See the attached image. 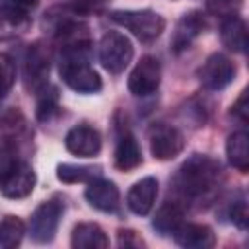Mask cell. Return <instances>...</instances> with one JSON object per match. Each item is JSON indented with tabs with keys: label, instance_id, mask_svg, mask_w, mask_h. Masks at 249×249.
<instances>
[{
	"label": "cell",
	"instance_id": "11",
	"mask_svg": "<svg viewBox=\"0 0 249 249\" xmlns=\"http://www.w3.org/2000/svg\"><path fill=\"white\" fill-rule=\"evenodd\" d=\"M204 27H206V21H204V18H202L200 12L193 10V12L185 14L177 21L175 31L171 35V51L177 53V54L183 53V51H187L191 47V43L202 33Z\"/></svg>",
	"mask_w": 249,
	"mask_h": 249
},
{
	"label": "cell",
	"instance_id": "9",
	"mask_svg": "<svg viewBox=\"0 0 249 249\" xmlns=\"http://www.w3.org/2000/svg\"><path fill=\"white\" fill-rule=\"evenodd\" d=\"M23 78H25V86L31 91H39L49 84L47 82V78H49V51L41 43H35L27 49Z\"/></svg>",
	"mask_w": 249,
	"mask_h": 249
},
{
	"label": "cell",
	"instance_id": "22",
	"mask_svg": "<svg viewBox=\"0 0 249 249\" xmlns=\"http://www.w3.org/2000/svg\"><path fill=\"white\" fill-rule=\"evenodd\" d=\"M56 177L62 183H84L99 177V167L93 165H76V163H60L56 167Z\"/></svg>",
	"mask_w": 249,
	"mask_h": 249
},
{
	"label": "cell",
	"instance_id": "29",
	"mask_svg": "<svg viewBox=\"0 0 249 249\" xmlns=\"http://www.w3.org/2000/svg\"><path fill=\"white\" fill-rule=\"evenodd\" d=\"M119 245L121 247H140L144 245V241L140 239V235L134 230H119Z\"/></svg>",
	"mask_w": 249,
	"mask_h": 249
},
{
	"label": "cell",
	"instance_id": "6",
	"mask_svg": "<svg viewBox=\"0 0 249 249\" xmlns=\"http://www.w3.org/2000/svg\"><path fill=\"white\" fill-rule=\"evenodd\" d=\"M150 138V152L156 160H173L177 158L185 148V136L171 124L158 123L148 132Z\"/></svg>",
	"mask_w": 249,
	"mask_h": 249
},
{
	"label": "cell",
	"instance_id": "31",
	"mask_svg": "<svg viewBox=\"0 0 249 249\" xmlns=\"http://www.w3.org/2000/svg\"><path fill=\"white\" fill-rule=\"evenodd\" d=\"M6 4H12V6H16V8H21V10H31L35 4H37V0H4Z\"/></svg>",
	"mask_w": 249,
	"mask_h": 249
},
{
	"label": "cell",
	"instance_id": "8",
	"mask_svg": "<svg viewBox=\"0 0 249 249\" xmlns=\"http://www.w3.org/2000/svg\"><path fill=\"white\" fill-rule=\"evenodd\" d=\"M161 80V68L156 56H142L128 76V89L132 95H150L158 89Z\"/></svg>",
	"mask_w": 249,
	"mask_h": 249
},
{
	"label": "cell",
	"instance_id": "2",
	"mask_svg": "<svg viewBox=\"0 0 249 249\" xmlns=\"http://www.w3.org/2000/svg\"><path fill=\"white\" fill-rule=\"evenodd\" d=\"M111 19L146 43L158 39L165 29V19L152 10H115Z\"/></svg>",
	"mask_w": 249,
	"mask_h": 249
},
{
	"label": "cell",
	"instance_id": "3",
	"mask_svg": "<svg viewBox=\"0 0 249 249\" xmlns=\"http://www.w3.org/2000/svg\"><path fill=\"white\" fill-rule=\"evenodd\" d=\"M134 49L126 35L119 31H107L99 41V60L105 70L119 74L132 60Z\"/></svg>",
	"mask_w": 249,
	"mask_h": 249
},
{
	"label": "cell",
	"instance_id": "23",
	"mask_svg": "<svg viewBox=\"0 0 249 249\" xmlns=\"http://www.w3.org/2000/svg\"><path fill=\"white\" fill-rule=\"evenodd\" d=\"M37 93H39V99H37V119L39 121H49L58 111V91H56V88L47 84Z\"/></svg>",
	"mask_w": 249,
	"mask_h": 249
},
{
	"label": "cell",
	"instance_id": "26",
	"mask_svg": "<svg viewBox=\"0 0 249 249\" xmlns=\"http://www.w3.org/2000/svg\"><path fill=\"white\" fill-rule=\"evenodd\" d=\"M16 82V64L8 54L0 53V97H4Z\"/></svg>",
	"mask_w": 249,
	"mask_h": 249
},
{
	"label": "cell",
	"instance_id": "20",
	"mask_svg": "<svg viewBox=\"0 0 249 249\" xmlns=\"http://www.w3.org/2000/svg\"><path fill=\"white\" fill-rule=\"evenodd\" d=\"M181 224H183V208L177 202H165L163 206H160L152 220V226L161 235L175 233Z\"/></svg>",
	"mask_w": 249,
	"mask_h": 249
},
{
	"label": "cell",
	"instance_id": "15",
	"mask_svg": "<svg viewBox=\"0 0 249 249\" xmlns=\"http://www.w3.org/2000/svg\"><path fill=\"white\" fill-rule=\"evenodd\" d=\"M173 237L177 245L187 249H210L216 245V235L212 228L204 224H181Z\"/></svg>",
	"mask_w": 249,
	"mask_h": 249
},
{
	"label": "cell",
	"instance_id": "5",
	"mask_svg": "<svg viewBox=\"0 0 249 249\" xmlns=\"http://www.w3.org/2000/svg\"><path fill=\"white\" fill-rule=\"evenodd\" d=\"M62 204L58 200H47L35 208L29 220V235L35 243H49L53 241L60 218H62Z\"/></svg>",
	"mask_w": 249,
	"mask_h": 249
},
{
	"label": "cell",
	"instance_id": "10",
	"mask_svg": "<svg viewBox=\"0 0 249 249\" xmlns=\"http://www.w3.org/2000/svg\"><path fill=\"white\" fill-rule=\"evenodd\" d=\"M64 146L70 154L78 158H93L101 150V136L93 126L78 124L68 130L64 138Z\"/></svg>",
	"mask_w": 249,
	"mask_h": 249
},
{
	"label": "cell",
	"instance_id": "4",
	"mask_svg": "<svg viewBox=\"0 0 249 249\" xmlns=\"http://www.w3.org/2000/svg\"><path fill=\"white\" fill-rule=\"evenodd\" d=\"M35 187V171L25 161H10L0 171V193L6 198H25Z\"/></svg>",
	"mask_w": 249,
	"mask_h": 249
},
{
	"label": "cell",
	"instance_id": "24",
	"mask_svg": "<svg viewBox=\"0 0 249 249\" xmlns=\"http://www.w3.org/2000/svg\"><path fill=\"white\" fill-rule=\"evenodd\" d=\"M25 124H27V123H25L23 115H21L19 111H16V109L8 111V113L2 117V121H0L2 134H4V138L10 140V142H16V138H19V136L27 130Z\"/></svg>",
	"mask_w": 249,
	"mask_h": 249
},
{
	"label": "cell",
	"instance_id": "7",
	"mask_svg": "<svg viewBox=\"0 0 249 249\" xmlns=\"http://www.w3.org/2000/svg\"><path fill=\"white\" fill-rule=\"evenodd\" d=\"M233 76H235V66L222 53L210 54L202 62V66L198 68V80H200V84L206 89H212V91H218V89H224L226 86H230L231 80H233Z\"/></svg>",
	"mask_w": 249,
	"mask_h": 249
},
{
	"label": "cell",
	"instance_id": "12",
	"mask_svg": "<svg viewBox=\"0 0 249 249\" xmlns=\"http://www.w3.org/2000/svg\"><path fill=\"white\" fill-rule=\"evenodd\" d=\"M31 27V18L27 10L16 8L12 4H0V41H10L23 35Z\"/></svg>",
	"mask_w": 249,
	"mask_h": 249
},
{
	"label": "cell",
	"instance_id": "30",
	"mask_svg": "<svg viewBox=\"0 0 249 249\" xmlns=\"http://www.w3.org/2000/svg\"><path fill=\"white\" fill-rule=\"evenodd\" d=\"M233 111V115L235 117H239L243 123H247V119H249V111H247V91H241V95L237 97V101L233 103V107H231Z\"/></svg>",
	"mask_w": 249,
	"mask_h": 249
},
{
	"label": "cell",
	"instance_id": "28",
	"mask_svg": "<svg viewBox=\"0 0 249 249\" xmlns=\"http://www.w3.org/2000/svg\"><path fill=\"white\" fill-rule=\"evenodd\" d=\"M230 218H231V222H233L239 230H245V228H247V222H249L247 202H245V200H237V202H233V206L230 208Z\"/></svg>",
	"mask_w": 249,
	"mask_h": 249
},
{
	"label": "cell",
	"instance_id": "14",
	"mask_svg": "<svg viewBox=\"0 0 249 249\" xmlns=\"http://www.w3.org/2000/svg\"><path fill=\"white\" fill-rule=\"evenodd\" d=\"M156 196H158V179L156 177H144L130 187V191L126 195V204L134 214L146 216L152 210Z\"/></svg>",
	"mask_w": 249,
	"mask_h": 249
},
{
	"label": "cell",
	"instance_id": "17",
	"mask_svg": "<svg viewBox=\"0 0 249 249\" xmlns=\"http://www.w3.org/2000/svg\"><path fill=\"white\" fill-rule=\"evenodd\" d=\"M72 247L74 249H105L109 247V237L93 222H82L72 230Z\"/></svg>",
	"mask_w": 249,
	"mask_h": 249
},
{
	"label": "cell",
	"instance_id": "25",
	"mask_svg": "<svg viewBox=\"0 0 249 249\" xmlns=\"http://www.w3.org/2000/svg\"><path fill=\"white\" fill-rule=\"evenodd\" d=\"M109 0H72L64 8L70 12V16H99L107 10Z\"/></svg>",
	"mask_w": 249,
	"mask_h": 249
},
{
	"label": "cell",
	"instance_id": "18",
	"mask_svg": "<svg viewBox=\"0 0 249 249\" xmlns=\"http://www.w3.org/2000/svg\"><path fill=\"white\" fill-rule=\"evenodd\" d=\"M142 163V152L136 138L130 132H124L115 148V167L121 171H132Z\"/></svg>",
	"mask_w": 249,
	"mask_h": 249
},
{
	"label": "cell",
	"instance_id": "13",
	"mask_svg": "<svg viewBox=\"0 0 249 249\" xmlns=\"http://www.w3.org/2000/svg\"><path fill=\"white\" fill-rule=\"evenodd\" d=\"M86 200L101 212H113L119 206V189L113 181L95 177L86 189Z\"/></svg>",
	"mask_w": 249,
	"mask_h": 249
},
{
	"label": "cell",
	"instance_id": "19",
	"mask_svg": "<svg viewBox=\"0 0 249 249\" xmlns=\"http://www.w3.org/2000/svg\"><path fill=\"white\" fill-rule=\"evenodd\" d=\"M226 156H228V161L237 171L247 173V169H249V136L245 130H237L228 136Z\"/></svg>",
	"mask_w": 249,
	"mask_h": 249
},
{
	"label": "cell",
	"instance_id": "1",
	"mask_svg": "<svg viewBox=\"0 0 249 249\" xmlns=\"http://www.w3.org/2000/svg\"><path fill=\"white\" fill-rule=\"evenodd\" d=\"M222 169L220 163L208 156H191L177 171L175 187L189 198H204L218 187Z\"/></svg>",
	"mask_w": 249,
	"mask_h": 249
},
{
	"label": "cell",
	"instance_id": "21",
	"mask_svg": "<svg viewBox=\"0 0 249 249\" xmlns=\"http://www.w3.org/2000/svg\"><path fill=\"white\" fill-rule=\"evenodd\" d=\"M25 235V224L18 216H6L0 222V247L12 249L21 243Z\"/></svg>",
	"mask_w": 249,
	"mask_h": 249
},
{
	"label": "cell",
	"instance_id": "27",
	"mask_svg": "<svg viewBox=\"0 0 249 249\" xmlns=\"http://www.w3.org/2000/svg\"><path fill=\"white\" fill-rule=\"evenodd\" d=\"M206 8L212 16L228 18L237 14V10L241 8V0H206Z\"/></svg>",
	"mask_w": 249,
	"mask_h": 249
},
{
	"label": "cell",
	"instance_id": "16",
	"mask_svg": "<svg viewBox=\"0 0 249 249\" xmlns=\"http://www.w3.org/2000/svg\"><path fill=\"white\" fill-rule=\"evenodd\" d=\"M220 39H222L224 47H228L230 51L245 53V49H247V25H245L243 18H239L237 14L222 18Z\"/></svg>",
	"mask_w": 249,
	"mask_h": 249
}]
</instances>
